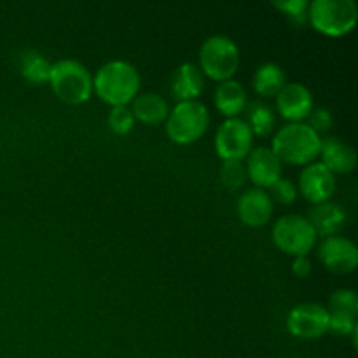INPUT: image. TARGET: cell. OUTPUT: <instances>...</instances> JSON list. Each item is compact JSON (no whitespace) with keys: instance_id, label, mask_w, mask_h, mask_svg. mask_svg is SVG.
<instances>
[{"instance_id":"1","label":"cell","mask_w":358,"mask_h":358,"mask_svg":"<svg viewBox=\"0 0 358 358\" xmlns=\"http://www.w3.org/2000/svg\"><path fill=\"white\" fill-rule=\"evenodd\" d=\"M140 84L142 77L138 70L122 59L105 63L93 77V91L103 103L110 107L131 103L140 93Z\"/></svg>"},{"instance_id":"2","label":"cell","mask_w":358,"mask_h":358,"mask_svg":"<svg viewBox=\"0 0 358 358\" xmlns=\"http://www.w3.org/2000/svg\"><path fill=\"white\" fill-rule=\"evenodd\" d=\"M322 138L306 122H289L276 131L271 150L292 166H306L320 156Z\"/></svg>"},{"instance_id":"3","label":"cell","mask_w":358,"mask_h":358,"mask_svg":"<svg viewBox=\"0 0 358 358\" xmlns=\"http://www.w3.org/2000/svg\"><path fill=\"white\" fill-rule=\"evenodd\" d=\"M48 84L55 96L66 105H83L93 94V76L77 59L66 58L52 63Z\"/></svg>"},{"instance_id":"4","label":"cell","mask_w":358,"mask_h":358,"mask_svg":"<svg viewBox=\"0 0 358 358\" xmlns=\"http://www.w3.org/2000/svg\"><path fill=\"white\" fill-rule=\"evenodd\" d=\"M308 20L325 37H343L355 28L358 9L355 0H311Z\"/></svg>"},{"instance_id":"5","label":"cell","mask_w":358,"mask_h":358,"mask_svg":"<svg viewBox=\"0 0 358 358\" xmlns=\"http://www.w3.org/2000/svg\"><path fill=\"white\" fill-rule=\"evenodd\" d=\"M166 135L177 145H191L206 133L210 112L199 100L178 101L166 117Z\"/></svg>"},{"instance_id":"6","label":"cell","mask_w":358,"mask_h":358,"mask_svg":"<svg viewBox=\"0 0 358 358\" xmlns=\"http://www.w3.org/2000/svg\"><path fill=\"white\" fill-rule=\"evenodd\" d=\"M240 66V49L233 38L213 35L199 48V70L215 83L233 79Z\"/></svg>"},{"instance_id":"7","label":"cell","mask_w":358,"mask_h":358,"mask_svg":"<svg viewBox=\"0 0 358 358\" xmlns=\"http://www.w3.org/2000/svg\"><path fill=\"white\" fill-rule=\"evenodd\" d=\"M317 233L310 220L297 213L280 217L273 226V243L292 257L308 255L317 245Z\"/></svg>"},{"instance_id":"8","label":"cell","mask_w":358,"mask_h":358,"mask_svg":"<svg viewBox=\"0 0 358 358\" xmlns=\"http://www.w3.org/2000/svg\"><path fill=\"white\" fill-rule=\"evenodd\" d=\"M254 145V135L243 119H226L215 133V152L222 161H243Z\"/></svg>"},{"instance_id":"9","label":"cell","mask_w":358,"mask_h":358,"mask_svg":"<svg viewBox=\"0 0 358 358\" xmlns=\"http://www.w3.org/2000/svg\"><path fill=\"white\" fill-rule=\"evenodd\" d=\"M287 329L294 338L318 339L329 332V310L317 303H303L292 308L287 317Z\"/></svg>"},{"instance_id":"10","label":"cell","mask_w":358,"mask_h":358,"mask_svg":"<svg viewBox=\"0 0 358 358\" xmlns=\"http://www.w3.org/2000/svg\"><path fill=\"white\" fill-rule=\"evenodd\" d=\"M318 259L327 271L348 275L355 271L358 266V248L348 238L334 234L324 238V241L318 245Z\"/></svg>"},{"instance_id":"11","label":"cell","mask_w":358,"mask_h":358,"mask_svg":"<svg viewBox=\"0 0 358 358\" xmlns=\"http://www.w3.org/2000/svg\"><path fill=\"white\" fill-rule=\"evenodd\" d=\"M299 191L306 201L318 203L331 201L336 192V177L320 161L306 164L299 175Z\"/></svg>"},{"instance_id":"12","label":"cell","mask_w":358,"mask_h":358,"mask_svg":"<svg viewBox=\"0 0 358 358\" xmlns=\"http://www.w3.org/2000/svg\"><path fill=\"white\" fill-rule=\"evenodd\" d=\"M275 98L276 110L289 122H303L315 108L313 94L299 83H287Z\"/></svg>"},{"instance_id":"13","label":"cell","mask_w":358,"mask_h":358,"mask_svg":"<svg viewBox=\"0 0 358 358\" xmlns=\"http://www.w3.org/2000/svg\"><path fill=\"white\" fill-rule=\"evenodd\" d=\"M247 177L257 189H269L282 178V161L268 147L252 149L247 156Z\"/></svg>"},{"instance_id":"14","label":"cell","mask_w":358,"mask_h":358,"mask_svg":"<svg viewBox=\"0 0 358 358\" xmlns=\"http://www.w3.org/2000/svg\"><path fill=\"white\" fill-rule=\"evenodd\" d=\"M236 212L245 226L262 227L273 217V199L264 189H248L238 199Z\"/></svg>"},{"instance_id":"15","label":"cell","mask_w":358,"mask_h":358,"mask_svg":"<svg viewBox=\"0 0 358 358\" xmlns=\"http://www.w3.org/2000/svg\"><path fill=\"white\" fill-rule=\"evenodd\" d=\"M320 163L332 173H352L357 166V152L350 143L338 136H327L322 140Z\"/></svg>"},{"instance_id":"16","label":"cell","mask_w":358,"mask_h":358,"mask_svg":"<svg viewBox=\"0 0 358 358\" xmlns=\"http://www.w3.org/2000/svg\"><path fill=\"white\" fill-rule=\"evenodd\" d=\"M310 224L313 226L317 236H334L339 234V231L345 227L346 213L341 208V205L334 201H325L313 205L306 217Z\"/></svg>"},{"instance_id":"17","label":"cell","mask_w":358,"mask_h":358,"mask_svg":"<svg viewBox=\"0 0 358 358\" xmlns=\"http://www.w3.org/2000/svg\"><path fill=\"white\" fill-rule=\"evenodd\" d=\"M205 90V76L194 63H182L171 77V93L178 101L198 100Z\"/></svg>"},{"instance_id":"18","label":"cell","mask_w":358,"mask_h":358,"mask_svg":"<svg viewBox=\"0 0 358 358\" xmlns=\"http://www.w3.org/2000/svg\"><path fill=\"white\" fill-rule=\"evenodd\" d=\"M213 103L226 119L238 117L247 108V90L234 79L224 80L217 86Z\"/></svg>"},{"instance_id":"19","label":"cell","mask_w":358,"mask_h":358,"mask_svg":"<svg viewBox=\"0 0 358 358\" xmlns=\"http://www.w3.org/2000/svg\"><path fill=\"white\" fill-rule=\"evenodd\" d=\"M133 117L147 126H159L166 121L170 114L166 100L157 93H142L136 94L135 100L131 101Z\"/></svg>"},{"instance_id":"20","label":"cell","mask_w":358,"mask_h":358,"mask_svg":"<svg viewBox=\"0 0 358 358\" xmlns=\"http://www.w3.org/2000/svg\"><path fill=\"white\" fill-rule=\"evenodd\" d=\"M285 84V72L276 63H264V65L257 66L254 79H252L254 91L262 98H275Z\"/></svg>"},{"instance_id":"21","label":"cell","mask_w":358,"mask_h":358,"mask_svg":"<svg viewBox=\"0 0 358 358\" xmlns=\"http://www.w3.org/2000/svg\"><path fill=\"white\" fill-rule=\"evenodd\" d=\"M52 63L35 51H24L20 58V72L30 84H45L49 80Z\"/></svg>"},{"instance_id":"22","label":"cell","mask_w":358,"mask_h":358,"mask_svg":"<svg viewBox=\"0 0 358 358\" xmlns=\"http://www.w3.org/2000/svg\"><path fill=\"white\" fill-rule=\"evenodd\" d=\"M248 128L252 129V135L269 136L275 131L276 117L275 112L266 103H254L248 110Z\"/></svg>"},{"instance_id":"23","label":"cell","mask_w":358,"mask_h":358,"mask_svg":"<svg viewBox=\"0 0 358 358\" xmlns=\"http://www.w3.org/2000/svg\"><path fill=\"white\" fill-rule=\"evenodd\" d=\"M329 313L346 315L357 318L358 315V296L350 289H339L329 297Z\"/></svg>"},{"instance_id":"24","label":"cell","mask_w":358,"mask_h":358,"mask_svg":"<svg viewBox=\"0 0 358 358\" xmlns=\"http://www.w3.org/2000/svg\"><path fill=\"white\" fill-rule=\"evenodd\" d=\"M107 122L108 128L115 135L122 136L131 131L133 126H135V117H133V112L128 105H121V107H112V110L108 112Z\"/></svg>"},{"instance_id":"25","label":"cell","mask_w":358,"mask_h":358,"mask_svg":"<svg viewBox=\"0 0 358 358\" xmlns=\"http://www.w3.org/2000/svg\"><path fill=\"white\" fill-rule=\"evenodd\" d=\"M220 178L227 189L236 191V189L243 187L247 182V170L241 161H224L222 168H220Z\"/></svg>"},{"instance_id":"26","label":"cell","mask_w":358,"mask_h":358,"mask_svg":"<svg viewBox=\"0 0 358 358\" xmlns=\"http://www.w3.org/2000/svg\"><path fill=\"white\" fill-rule=\"evenodd\" d=\"M269 198L280 205H292L297 198V187L289 180V178H280L269 187Z\"/></svg>"},{"instance_id":"27","label":"cell","mask_w":358,"mask_h":358,"mask_svg":"<svg viewBox=\"0 0 358 358\" xmlns=\"http://www.w3.org/2000/svg\"><path fill=\"white\" fill-rule=\"evenodd\" d=\"M271 3L280 13L287 14L297 21H304L310 0H271Z\"/></svg>"},{"instance_id":"28","label":"cell","mask_w":358,"mask_h":358,"mask_svg":"<svg viewBox=\"0 0 358 358\" xmlns=\"http://www.w3.org/2000/svg\"><path fill=\"white\" fill-rule=\"evenodd\" d=\"M357 327V318L329 313V331L334 332L336 336H350Z\"/></svg>"},{"instance_id":"29","label":"cell","mask_w":358,"mask_h":358,"mask_svg":"<svg viewBox=\"0 0 358 358\" xmlns=\"http://www.w3.org/2000/svg\"><path fill=\"white\" fill-rule=\"evenodd\" d=\"M306 119H308L306 124L311 126V128H313L315 131L318 133V135H320V133H324V131H327V129L332 126V121H334V119H332L331 112H329L327 108H324V107L313 108V110L310 112V115H308Z\"/></svg>"},{"instance_id":"30","label":"cell","mask_w":358,"mask_h":358,"mask_svg":"<svg viewBox=\"0 0 358 358\" xmlns=\"http://www.w3.org/2000/svg\"><path fill=\"white\" fill-rule=\"evenodd\" d=\"M292 271L297 278H308L313 271V264L308 259V255H303V257H294L292 262Z\"/></svg>"}]
</instances>
